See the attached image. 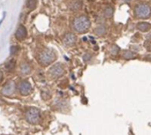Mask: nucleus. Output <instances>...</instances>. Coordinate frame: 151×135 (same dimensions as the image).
<instances>
[{"label": "nucleus", "instance_id": "11", "mask_svg": "<svg viewBox=\"0 0 151 135\" xmlns=\"http://www.w3.org/2000/svg\"><path fill=\"white\" fill-rule=\"evenodd\" d=\"M15 64H16L15 60H14V59H11L9 62L6 63V65H5V69H6L8 72H12V71L14 70V68H15Z\"/></svg>", "mask_w": 151, "mask_h": 135}, {"label": "nucleus", "instance_id": "2", "mask_svg": "<svg viewBox=\"0 0 151 135\" xmlns=\"http://www.w3.org/2000/svg\"><path fill=\"white\" fill-rule=\"evenodd\" d=\"M41 119V112L38 109L31 107L26 111V120L31 125H36Z\"/></svg>", "mask_w": 151, "mask_h": 135}, {"label": "nucleus", "instance_id": "21", "mask_svg": "<svg viewBox=\"0 0 151 135\" xmlns=\"http://www.w3.org/2000/svg\"><path fill=\"white\" fill-rule=\"evenodd\" d=\"M2 80H3V73L0 71V82H1Z\"/></svg>", "mask_w": 151, "mask_h": 135}, {"label": "nucleus", "instance_id": "18", "mask_svg": "<svg viewBox=\"0 0 151 135\" xmlns=\"http://www.w3.org/2000/svg\"><path fill=\"white\" fill-rule=\"evenodd\" d=\"M104 14H105V16H106V17H111V16L112 15V9H111V8H108V9H106V11H105Z\"/></svg>", "mask_w": 151, "mask_h": 135}, {"label": "nucleus", "instance_id": "17", "mask_svg": "<svg viewBox=\"0 0 151 135\" xmlns=\"http://www.w3.org/2000/svg\"><path fill=\"white\" fill-rule=\"evenodd\" d=\"M19 51L18 46H12L11 47V55H15Z\"/></svg>", "mask_w": 151, "mask_h": 135}, {"label": "nucleus", "instance_id": "20", "mask_svg": "<svg viewBox=\"0 0 151 135\" xmlns=\"http://www.w3.org/2000/svg\"><path fill=\"white\" fill-rule=\"evenodd\" d=\"M4 17H5V12H4V15H3V18H2V19L0 20V25L2 24V22H3V20H4Z\"/></svg>", "mask_w": 151, "mask_h": 135}, {"label": "nucleus", "instance_id": "1", "mask_svg": "<svg viewBox=\"0 0 151 135\" xmlns=\"http://www.w3.org/2000/svg\"><path fill=\"white\" fill-rule=\"evenodd\" d=\"M73 27L75 32L82 34L87 32L90 27V20L87 16H79L73 22Z\"/></svg>", "mask_w": 151, "mask_h": 135}, {"label": "nucleus", "instance_id": "13", "mask_svg": "<svg viewBox=\"0 0 151 135\" xmlns=\"http://www.w3.org/2000/svg\"><path fill=\"white\" fill-rule=\"evenodd\" d=\"M123 57L125 59H132L135 57V53L130 51V50H125L123 53Z\"/></svg>", "mask_w": 151, "mask_h": 135}, {"label": "nucleus", "instance_id": "6", "mask_svg": "<svg viewBox=\"0 0 151 135\" xmlns=\"http://www.w3.org/2000/svg\"><path fill=\"white\" fill-rule=\"evenodd\" d=\"M19 90L22 96H28L32 92V86L29 81L24 80V81L20 82V84L19 86Z\"/></svg>", "mask_w": 151, "mask_h": 135}, {"label": "nucleus", "instance_id": "4", "mask_svg": "<svg viewBox=\"0 0 151 135\" xmlns=\"http://www.w3.org/2000/svg\"><path fill=\"white\" fill-rule=\"evenodd\" d=\"M134 13L137 18L146 19L151 14V8L147 4H139L134 9Z\"/></svg>", "mask_w": 151, "mask_h": 135}, {"label": "nucleus", "instance_id": "19", "mask_svg": "<svg viewBox=\"0 0 151 135\" xmlns=\"http://www.w3.org/2000/svg\"><path fill=\"white\" fill-rule=\"evenodd\" d=\"M90 58H91V55H90L89 53L85 54V55H84V57H83V60H84L85 62L89 61V60H90Z\"/></svg>", "mask_w": 151, "mask_h": 135}, {"label": "nucleus", "instance_id": "16", "mask_svg": "<svg viewBox=\"0 0 151 135\" xmlns=\"http://www.w3.org/2000/svg\"><path fill=\"white\" fill-rule=\"evenodd\" d=\"M81 7V2L80 0H73L71 3V8L73 10H78Z\"/></svg>", "mask_w": 151, "mask_h": 135}, {"label": "nucleus", "instance_id": "12", "mask_svg": "<svg viewBox=\"0 0 151 135\" xmlns=\"http://www.w3.org/2000/svg\"><path fill=\"white\" fill-rule=\"evenodd\" d=\"M95 33L97 35H104V34H106V27L104 26H98L95 29Z\"/></svg>", "mask_w": 151, "mask_h": 135}, {"label": "nucleus", "instance_id": "10", "mask_svg": "<svg viewBox=\"0 0 151 135\" xmlns=\"http://www.w3.org/2000/svg\"><path fill=\"white\" fill-rule=\"evenodd\" d=\"M137 28L142 32H147L150 29V24L147 22H140L137 24Z\"/></svg>", "mask_w": 151, "mask_h": 135}, {"label": "nucleus", "instance_id": "3", "mask_svg": "<svg viewBox=\"0 0 151 135\" xmlns=\"http://www.w3.org/2000/svg\"><path fill=\"white\" fill-rule=\"evenodd\" d=\"M55 59H56V54L51 50H49V49L43 50L39 57V62L43 66L49 65Z\"/></svg>", "mask_w": 151, "mask_h": 135}, {"label": "nucleus", "instance_id": "8", "mask_svg": "<svg viewBox=\"0 0 151 135\" xmlns=\"http://www.w3.org/2000/svg\"><path fill=\"white\" fill-rule=\"evenodd\" d=\"M76 35L71 33H67L65 36H64V42L65 45L67 46H73L76 43Z\"/></svg>", "mask_w": 151, "mask_h": 135}, {"label": "nucleus", "instance_id": "9", "mask_svg": "<svg viewBox=\"0 0 151 135\" xmlns=\"http://www.w3.org/2000/svg\"><path fill=\"white\" fill-rule=\"evenodd\" d=\"M27 29L24 26H19V27L15 32V37L19 41H23L27 37Z\"/></svg>", "mask_w": 151, "mask_h": 135}, {"label": "nucleus", "instance_id": "14", "mask_svg": "<svg viewBox=\"0 0 151 135\" xmlns=\"http://www.w3.org/2000/svg\"><path fill=\"white\" fill-rule=\"evenodd\" d=\"M36 3H37V0H27V9L29 11H33L36 7Z\"/></svg>", "mask_w": 151, "mask_h": 135}, {"label": "nucleus", "instance_id": "7", "mask_svg": "<svg viewBox=\"0 0 151 135\" xmlns=\"http://www.w3.org/2000/svg\"><path fill=\"white\" fill-rule=\"evenodd\" d=\"M15 91V84L12 81L8 82L2 89V94L5 96H12Z\"/></svg>", "mask_w": 151, "mask_h": 135}, {"label": "nucleus", "instance_id": "15", "mask_svg": "<svg viewBox=\"0 0 151 135\" xmlns=\"http://www.w3.org/2000/svg\"><path fill=\"white\" fill-rule=\"evenodd\" d=\"M20 71L23 74H28L31 72V68L27 64H23L20 67Z\"/></svg>", "mask_w": 151, "mask_h": 135}, {"label": "nucleus", "instance_id": "5", "mask_svg": "<svg viewBox=\"0 0 151 135\" xmlns=\"http://www.w3.org/2000/svg\"><path fill=\"white\" fill-rule=\"evenodd\" d=\"M50 74L51 75L52 78H58L60 76H62L65 73V68L63 66L62 64L58 63L56 65H54L50 69Z\"/></svg>", "mask_w": 151, "mask_h": 135}]
</instances>
